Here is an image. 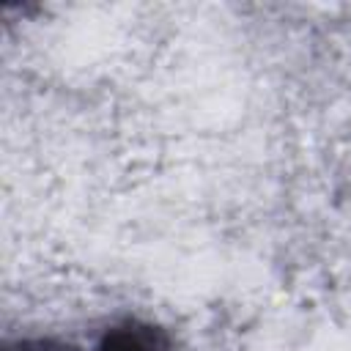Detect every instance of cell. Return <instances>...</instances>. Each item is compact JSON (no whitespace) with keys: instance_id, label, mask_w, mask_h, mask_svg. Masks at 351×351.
<instances>
[{"instance_id":"cell-2","label":"cell","mask_w":351,"mask_h":351,"mask_svg":"<svg viewBox=\"0 0 351 351\" xmlns=\"http://www.w3.org/2000/svg\"><path fill=\"white\" fill-rule=\"evenodd\" d=\"M3 351H77L74 346L69 343H58V340H41V337H33V340H16V343H5Z\"/></svg>"},{"instance_id":"cell-1","label":"cell","mask_w":351,"mask_h":351,"mask_svg":"<svg viewBox=\"0 0 351 351\" xmlns=\"http://www.w3.org/2000/svg\"><path fill=\"white\" fill-rule=\"evenodd\" d=\"M96 351H173V346L165 329L132 318L110 326L101 335Z\"/></svg>"}]
</instances>
